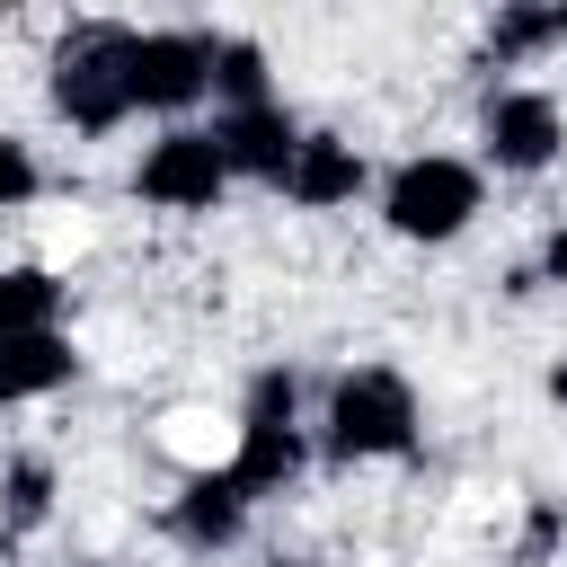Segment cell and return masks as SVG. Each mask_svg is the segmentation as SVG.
<instances>
[{
  "instance_id": "cell-15",
  "label": "cell",
  "mask_w": 567,
  "mask_h": 567,
  "mask_svg": "<svg viewBox=\"0 0 567 567\" xmlns=\"http://www.w3.org/2000/svg\"><path fill=\"white\" fill-rule=\"evenodd\" d=\"M44 514H53V470L27 452V461L0 470V532H35Z\"/></svg>"
},
{
  "instance_id": "cell-17",
  "label": "cell",
  "mask_w": 567,
  "mask_h": 567,
  "mask_svg": "<svg viewBox=\"0 0 567 567\" xmlns=\"http://www.w3.org/2000/svg\"><path fill=\"white\" fill-rule=\"evenodd\" d=\"M549 540H558V505H540V514H532V532H523V558H540Z\"/></svg>"
},
{
  "instance_id": "cell-12",
  "label": "cell",
  "mask_w": 567,
  "mask_h": 567,
  "mask_svg": "<svg viewBox=\"0 0 567 567\" xmlns=\"http://www.w3.org/2000/svg\"><path fill=\"white\" fill-rule=\"evenodd\" d=\"M62 328V284L44 266H0V337H44Z\"/></svg>"
},
{
  "instance_id": "cell-1",
  "label": "cell",
  "mask_w": 567,
  "mask_h": 567,
  "mask_svg": "<svg viewBox=\"0 0 567 567\" xmlns=\"http://www.w3.org/2000/svg\"><path fill=\"white\" fill-rule=\"evenodd\" d=\"M319 452H328V461H399V452H416V390H408L390 363L346 372V381L328 390Z\"/></svg>"
},
{
  "instance_id": "cell-4",
  "label": "cell",
  "mask_w": 567,
  "mask_h": 567,
  "mask_svg": "<svg viewBox=\"0 0 567 567\" xmlns=\"http://www.w3.org/2000/svg\"><path fill=\"white\" fill-rule=\"evenodd\" d=\"M124 53H133V27H71L53 44V115L80 124V133H115L133 115Z\"/></svg>"
},
{
  "instance_id": "cell-5",
  "label": "cell",
  "mask_w": 567,
  "mask_h": 567,
  "mask_svg": "<svg viewBox=\"0 0 567 567\" xmlns=\"http://www.w3.org/2000/svg\"><path fill=\"white\" fill-rule=\"evenodd\" d=\"M221 186H230V168H221L213 124H168V133L133 159V195L159 204V213H213Z\"/></svg>"
},
{
  "instance_id": "cell-2",
  "label": "cell",
  "mask_w": 567,
  "mask_h": 567,
  "mask_svg": "<svg viewBox=\"0 0 567 567\" xmlns=\"http://www.w3.org/2000/svg\"><path fill=\"white\" fill-rule=\"evenodd\" d=\"M301 461H310V434H301V381H292V372H257L221 470H230L239 496L257 505V496H284V487L301 478Z\"/></svg>"
},
{
  "instance_id": "cell-16",
  "label": "cell",
  "mask_w": 567,
  "mask_h": 567,
  "mask_svg": "<svg viewBox=\"0 0 567 567\" xmlns=\"http://www.w3.org/2000/svg\"><path fill=\"white\" fill-rule=\"evenodd\" d=\"M35 186H44V168H35V151L0 133V213H18V204H35Z\"/></svg>"
},
{
  "instance_id": "cell-19",
  "label": "cell",
  "mask_w": 567,
  "mask_h": 567,
  "mask_svg": "<svg viewBox=\"0 0 567 567\" xmlns=\"http://www.w3.org/2000/svg\"><path fill=\"white\" fill-rule=\"evenodd\" d=\"M549 399H567V372H549Z\"/></svg>"
},
{
  "instance_id": "cell-14",
  "label": "cell",
  "mask_w": 567,
  "mask_h": 567,
  "mask_svg": "<svg viewBox=\"0 0 567 567\" xmlns=\"http://www.w3.org/2000/svg\"><path fill=\"white\" fill-rule=\"evenodd\" d=\"M213 97H221V115L275 97V89H266V53H257L248 35H213Z\"/></svg>"
},
{
  "instance_id": "cell-9",
  "label": "cell",
  "mask_w": 567,
  "mask_h": 567,
  "mask_svg": "<svg viewBox=\"0 0 567 567\" xmlns=\"http://www.w3.org/2000/svg\"><path fill=\"white\" fill-rule=\"evenodd\" d=\"M363 151L354 142H337V133H301V151H292V168H284V195L292 204H310V213H337V204H354L363 195Z\"/></svg>"
},
{
  "instance_id": "cell-6",
  "label": "cell",
  "mask_w": 567,
  "mask_h": 567,
  "mask_svg": "<svg viewBox=\"0 0 567 567\" xmlns=\"http://www.w3.org/2000/svg\"><path fill=\"white\" fill-rule=\"evenodd\" d=\"M124 97L151 115H186L195 97H213V35L195 27H151L124 53Z\"/></svg>"
},
{
  "instance_id": "cell-20",
  "label": "cell",
  "mask_w": 567,
  "mask_h": 567,
  "mask_svg": "<svg viewBox=\"0 0 567 567\" xmlns=\"http://www.w3.org/2000/svg\"><path fill=\"white\" fill-rule=\"evenodd\" d=\"M292 567H319V558H292Z\"/></svg>"
},
{
  "instance_id": "cell-10",
  "label": "cell",
  "mask_w": 567,
  "mask_h": 567,
  "mask_svg": "<svg viewBox=\"0 0 567 567\" xmlns=\"http://www.w3.org/2000/svg\"><path fill=\"white\" fill-rule=\"evenodd\" d=\"M168 532H177L186 549H230V540L248 532L239 478H230V470H195V478L177 487V505H168Z\"/></svg>"
},
{
  "instance_id": "cell-3",
  "label": "cell",
  "mask_w": 567,
  "mask_h": 567,
  "mask_svg": "<svg viewBox=\"0 0 567 567\" xmlns=\"http://www.w3.org/2000/svg\"><path fill=\"white\" fill-rule=\"evenodd\" d=\"M478 168L470 159H452V151H416V159H399L390 168V186H381V221L399 230V239H416V248H443V239H461L470 221H478Z\"/></svg>"
},
{
  "instance_id": "cell-18",
  "label": "cell",
  "mask_w": 567,
  "mask_h": 567,
  "mask_svg": "<svg viewBox=\"0 0 567 567\" xmlns=\"http://www.w3.org/2000/svg\"><path fill=\"white\" fill-rule=\"evenodd\" d=\"M540 275H549V284H567V230H549V248H540Z\"/></svg>"
},
{
  "instance_id": "cell-11",
  "label": "cell",
  "mask_w": 567,
  "mask_h": 567,
  "mask_svg": "<svg viewBox=\"0 0 567 567\" xmlns=\"http://www.w3.org/2000/svg\"><path fill=\"white\" fill-rule=\"evenodd\" d=\"M62 381H80V354H71L62 328H44V337H0V408L44 399V390H62Z\"/></svg>"
},
{
  "instance_id": "cell-13",
  "label": "cell",
  "mask_w": 567,
  "mask_h": 567,
  "mask_svg": "<svg viewBox=\"0 0 567 567\" xmlns=\"http://www.w3.org/2000/svg\"><path fill=\"white\" fill-rule=\"evenodd\" d=\"M549 44H567V0H540V9H496V27H487V62H532V53H549Z\"/></svg>"
},
{
  "instance_id": "cell-8",
  "label": "cell",
  "mask_w": 567,
  "mask_h": 567,
  "mask_svg": "<svg viewBox=\"0 0 567 567\" xmlns=\"http://www.w3.org/2000/svg\"><path fill=\"white\" fill-rule=\"evenodd\" d=\"M213 142H221V168H230V177L284 186V168H292V151H301V124L266 97V106H230V115H213Z\"/></svg>"
},
{
  "instance_id": "cell-7",
  "label": "cell",
  "mask_w": 567,
  "mask_h": 567,
  "mask_svg": "<svg viewBox=\"0 0 567 567\" xmlns=\"http://www.w3.org/2000/svg\"><path fill=\"white\" fill-rule=\"evenodd\" d=\"M478 142H487V159H496L505 177H540V168L567 151V115H558L549 89H496L487 115H478Z\"/></svg>"
}]
</instances>
